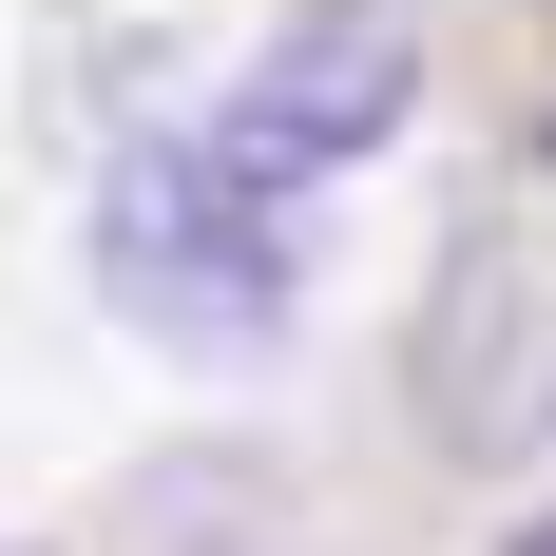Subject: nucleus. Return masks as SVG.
<instances>
[{"mask_svg": "<svg viewBox=\"0 0 556 556\" xmlns=\"http://www.w3.org/2000/svg\"><path fill=\"white\" fill-rule=\"evenodd\" d=\"M538 173H556V115H538Z\"/></svg>", "mask_w": 556, "mask_h": 556, "instance_id": "obj_4", "label": "nucleus"}, {"mask_svg": "<svg viewBox=\"0 0 556 556\" xmlns=\"http://www.w3.org/2000/svg\"><path fill=\"white\" fill-rule=\"evenodd\" d=\"M518 556H556V518H538V538H518Z\"/></svg>", "mask_w": 556, "mask_h": 556, "instance_id": "obj_3", "label": "nucleus"}, {"mask_svg": "<svg viewBox=\"0 0 556 556\" xmlns=\"http://www.w3.org/2000/svg\"><path fill=\"white\" fill-rule=\"evenodd\" d=\"M422 115V39H403V0H288L269 39L230 58L212 97V173H250V192H327V173H365Z\"/></svg>", "mask_w": 556, "mask_h": 556, "instance_id": "obj_2", "label": "nucleus"}, {"mask_svg": "<svg viewBox=\"0 0 556 556\" xmlns=\"http://www.w3.org/2000/svg\"><path fill=\"white\" fill-rule=\"evenodd\" d=\"M97 288H115V327L192 345V365H269L307 250H288V192L212 173V135H154L97 173Z\"/></svg>", "mask_w": 556, "mask_h": 556, "instance_id": "obj_1", "label": "nucleus"}]
</instances>
